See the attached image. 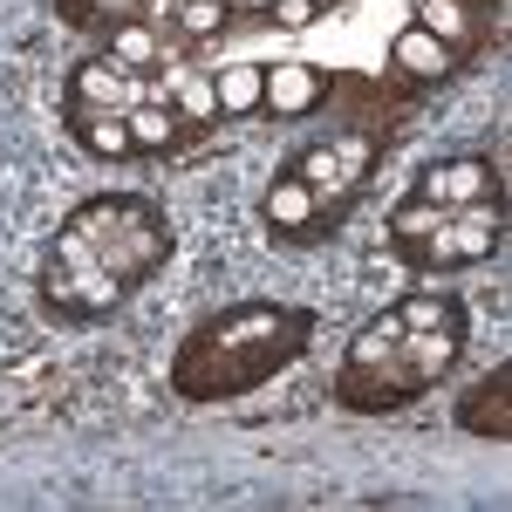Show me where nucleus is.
<instances>
[{
  "mask_svg": "<svg viewBox=\"0 0 512 512\" xmlns=\"http://www.w3.org/2000/svg\"><path fill=\"white\" fill-rule=\"evenodd\" d=\"M69 226H76V233L103 253V267H110L123 287H137V280H144L164 253H171V226H164V219H151L137 198H89Z\"/></svg>",
  "mask_w": 512,
  "mask_h": 512,
  "instance_id": "nucleus-2",
  "label": "nucleus"
},
{
  "mask_svg": "<svg viewBox=\"0 0 512 512\" xmlns=\"http://www.w3.org/2000/svg\"><path fill=\"white\" fill-rule=\"evenodd\" d=\"M321 96H328V76L315 62H274L267 89H260V117H308V110H321Z\"/></svg>",
  "mask_w": 512,
  "mask_h": 512,
  "instance_id": "nucleus-5",
  "label": "nucleus"
},
{
  "mask_svg": "<svg viewBox=\"0 0 512 512\" xmlns=\"http://www.w3.org/2000/svg\"><path fill=\"white\" fill-rule=\"evenodd\" d=\"M417 28L437 35L444 48H472V35H478V21H472L465 0H417Z\"/></svg>",
  "mask_w": 512,
  "mask_h": 512,
  "instance_id": "nucleus-15",
  "label": "nucleus"
},
{
  "mask_svg": "<svg viewBox=\"0 0 512 512\" xmlns=\"http://www.w3.org/2000/svg\"><path fill=\"white\" fill-rule=\"evenodd\" d=\"M171 21H178L192 41H212L226 21H233V7H226V0H178V7H171Z\"/></svg>",
  "mask_w": 512,
  "mask_h": 512,
  "instance_id": "nucleus-19",
  "label": "nucleus"
},
{
  "mask_svg": "<svg viewBox=\"0 0 512 512\" xmlns=\"http://www.w3.org/2000/svg\"><path fill=\"white\" fill-rule=\"evenodd\" d=\"M444 219H451L444 205H431V198H410V205H396L390 239H396V246H410V239H431L437 226H444Z\"/></svg>",
  "mask_w": 512,
  "mask_h": 512,
  "instance_id": "nucleus-17",
  "label": "nucleus"
},
{
  "mask_svg": "<svg viewBox=\"0 0 512 512\" xmlns=\"http://www.w3.org/2000/svg\"><path fill=\"white\" fill-rule=\"evenodd\" d=\"M226 7H239V14H267L274 0H226Z\"/></svg>",
  "mask_w": 512,
  "mask_h": 512,
  "instance_id": "nucleus-24",
  "label": "nucleus"
},
{
  "mask_svg": "<svg viewBox=\"0 0 512 512\" xmlns=\"http://www.w3.org/2000/svg\"><path fill=\"white\" fill-rule=\"evenodd\" d=\"M396 335H403L396 308L376 315L369 328H355L349 355H342V383H335V396H342L349 410H396V403L424 396V383L410 376V362L396 355Z\"/></svg>",
  "mask_w": 512,
  "mask_h": 512,
  "instance_id": "nucleus-3",
  "label": "nucleus"
},
{
  "mask_svg": "<svg viewBox=\"0 0 512 512\" xmlns=\"http://www.w3.org/2000/svg\"><path fill=\"white\" fill-rule=\"evenodd\" d=\"M321 7H328V0H321Z\"/></svg>",
  "mask_w": 512,
  "mask_h": 512,
  "instance_id": "nucleus-25",
  "label": "nucleus"
},
{
  "mask_svg": "<svg viewBox=\"0 0 512 512\" xmlns=\"http://www.w3.org/2000/svg\"><path fill=\"white\" fill-rule=\"evenodd\" d=\"M69 103H82V110H110V117H130L137 103H151V82L144 76H123L117 62H82L76 76H69Z\"/></svg>",
  "mask_w": 512,
  "mask_h": 512,
  "instance_id": "nucleus-4",
  "label": "nucleus"
},
{
  "mask_svg": "<svg viewBox=\"0 0 512 512\" xmlns=\"http://www.w3.org/2000/svg\"><path fill=\"white\" fill-rule=\"evenodd\" d=\"M260 89H267L260 62H226L212 76V103H219V117H260Z\"/></svg>",
  "mask_w": 512,
  "mask_h": 512,
  "instance_id": "nucleus-14",
  "label": "nucleus"
},
{
  "mask_svg": "<svg viewBox=\"0 0 512 512\" xmlns=\"http://www.w3.org/2000/svg\"><path fill=\"white\" fill-rule=\"evenodd\" d=\"M267 14H274V28L301 35V28H315V21H321V0H274Z\"/></svg>",
  "mask_w": 512,
  "mask_h": 512,
  "instance_id": "nucleus-23",
  "label": "nucleus"
},
{
  "mask_svg": "<svg viewBox=\"0 0 512 512\" xmlns=\"http://www.w3.org/2000/svg\"><path fill=\"white\" fill-rule=\"evenodd\" d=\"M41 301H48V308H62V315H82V301H76V274H69L62 260H48V267H41Z\"/></svg>",
  "mask_w": 512,
  "mask_h": 512,
  "instance_id": "nucleus-22",
  "label": "nucleus"
},
{
  "mask_svg": "<svg viewBox=\"0 0 512 512\" xmlns=\"http://www.w3.org/2000/svg\"><path fill=\"white\" fill-rule=\"evenodd\" d=\"M69 130H76V144L89 151V158H130L137 144H130V123L110 117V110H82V103H69Z\"/></svg>",
  "mask_w": 512,
  "mask_h": 512,
  "instance_id": "nucleus-12",
  "label": "nucleus"
},
{
  "mask_svg": "<svg viewBox=\"0 0 512 512\" xmlns=\"http://www.w3.org/2000/svg\"><path fill=\"white\" fill-rule=\"evenodd\" d=\"M396 321L403 328H451V321H465V315H458L451 294H410V301H396Z\"/></svg>",
  "mask_w": 512,
  "mask_h": 512,
  "instance_id": "nucleus-18",
  "label": "nucleus"
},
{
  "mask_svg": "<svg viewBox=\"0 0 512 512\" xmlns=\"http://www.w3.org/2000/svg\"><path fill=\"white\" fill-rule=\"evenodd\" d=\"M48 260H62L69 274H96V267H103V253H96L76 226H62V233H55V253H48Z\"/></svg>",
  "mask_w": 512,
  "mask_h": 512,
  "instance_id": "nucleus-21",
  "label": "nucleus"
},
{
  "mask_svg": "<svg viewBox=\"0 0 512 512\" xmlns=\"http://www.w3.org/2000/svg\"><path fill=\"white\" fill-rule=\"evenodd\" d=\"M390 62H396V69H403V76H410V82H444V76H451V69H458V48H444V41H437V35H424V28L410 21V28L396 35Z\"/></svg>",
  "mask_w": 512,
  "mask_h": 512,
  "instance_id": "nucleus-9",
  "label": "nucleus"
},
{
  "mask_svg": "<svg viewBox=\"0 0 512 512\" xmlns=\"http://www.w3.org/2000/svg\"><path fill=\"white\" fill-rule=\"evenodd\" d=\"M444 226H451V253H458V267H472V260H492V253H499V239H506V226L485 212V198H478V205H458Z\"/></svg>",
  "mask_w": 512,
  "mask_h": 512,
  "instance_id": "nucleus-11",
  "label": "nucleus"
},
{
  "mask_svg": "<svg viewBox=\"0 0 512 512\" xmlns=\"http://www.w3.org/2000/svg\"><path fill=\"white\" fill-rule=\"evenodd\" d=\"M458 349H465V321H451V328H403V335H396V355L410 362V376H417L424 390L458 362Z\"/></svg>",
  "mask_w": 512,
  "mask_h": 512,
  "instance_id": "nucleus-6",
  "label": "nucleus"
},
{
  "mask_svg": "<svg viewBox=\"0 0 512 512\" xmlns=\"http://www.w3.org/2000/svg\"><path fill=\"white\" fill-rule=\"evenodd\" d=\"M301 349H308V315H294V308H233V315L205 321L185 342L171 383H178V396H198V403L246 396L274 369H287Z\"/></svg>",
  "mask_w": 512,
  "mask_h": 512,
  "instance_id": "nucleus-1",
  "label": "nucleus"
},
{
  "mask_svg": "<svg viewBox=\"0 0 512 512\" xmlns=\"http://www.w3.org/2000/svg\"><path fill=\"white\" fill-rule=\"evenodd\" d=\"M485 192H492V164H478V158L431 164V171H424V185H417V198H431V205H444V212H458V205H478Z\"/></svg>",
  "mask_w": 512,
  "mask_h": 512,
  "instance_id": "nucleus-7",
  "label": "nucleus"
},
{
  "mask_svg": "<svg viewBox=\"0 0 512 512\" xmlns=\"http://www.w3.org/2000/svg\"><path fill=\"white\" fill-rule=\"evenodd\" d=\"M123 294H130V287H123L110 267H96V274H76V301H82V315H110Z\"/></svg>",
  "mask_w": 512,
  "mask_h": 512,
  "instance_id": "nucleus-20",
  "label": "nucleus"
},
{
  "mask_svg": "<svg viewBox=\"0 0 512 512\" xmlns=\"http://www.w3.org/2000/svg\"><path fill=\"white\" fill-rule=\"evenodd\" d=\"M103 62H117L123 76H151L164 62V41L151 21H123V28H110V48H103Z\"/></svg>",
  "mask_w": 512,
  "mask_h": 512,
  "instance_id": "nucleus-13",
  "label": "nucleus"
},
{
  "mask_svg": "<svg viewBox=\"0 0 512 512\" xmlns=\"http://www.w3.org/2000/svg\"><path fill=\"white\" fill-rule=\"evenodd\" d=\"M123 123H130V144H137V151H164V144H178V117H171V103H137Z\"/></svg>",
  "mask_w": 512,
  "mask_h": 512,
  "instance_id": "nucleus-16",
  "label": "nucleus"
},
{
  "mask_svg": "<svg viewBox=\"0 0 512 512\" xmlns=\"http://www.w3.org/2000/svg\"><path fill=\"white\" fill-rule=\"evenodd\" d=\"M294 178H301V185L321 198V212H335V205L355 192V171L335 158V144H315V151H301V158H294Z\"/></svg>",
  "mask_w": 512,
  "mask_h": 512,
  "instance_id": "nucleus-10",
  "label": "nucleus"
},
{
  "mask_svg": "<svg viewBox=\"0 0 512 512\" xmlns=\"http://www.w3.org/2000/svg\"><path fill=\"white\" fill-rule=\"evenodd\" d=\"M260 219L274 226V233H315L321 226V198L287 171V178H274L267 185V198H260Z\"/></svg>",
  "mask_w": 512,
  "mask_h": 512,
  "instance_id": "nucleus-8",
  "label": "nucleus"
}]
</instances>
